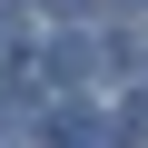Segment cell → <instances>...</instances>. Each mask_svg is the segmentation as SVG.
<instances>
[{
    "mask_svg": "<svg viewBox=\"0 0 148 148\" xmlns=\"http://www.w3.org/2000/svg\"><path fill=\"white\" fill-rule=\"evenodd\" d=\"M0 69H20V30H10V20H0Z\"/></svg>",
    "mask_w": 148,
    "mask_h": 148,
    "instance_id": "obj_2",
    "label": "cell"
},
{
    "mask_svg": "<svg viewBox=\"0 0 148 148\" xmlns=\"http://www.w3.org/2000/svg\"><path fill=\"white\" fill-rule=\"evenodd\" d=\"M119 148H148V89H138V99L119 109Z\"/></svg>",
    "mask_w": 148,
    "mask_h": 148,
    "instance_id": "obj_1",
    "label": "cell"
}]
</instances>
